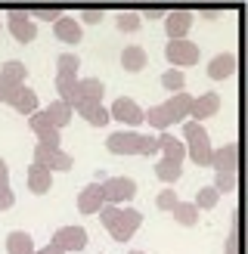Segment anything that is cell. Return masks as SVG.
<instances>
[{
	"label": "cell",
	"mask_w": 248,
	"mask_h": 254,
	"mask_svg": "<svg viewBox=\"0 0 248 254\" xmlns=\"http://www.w3.org/2000/svg\"><path fill=\"white\" fill-rule=\"evenodd\" d=\"M143 124H149L152 130H161V133H165L168 127H171V118H168V112L161 109V106H152L149 112H143Z\"/></svg>",
	"instance_id": "obj_30"
},
{
	"label": "cell",
	"mask_w": 248,
	"mask_h": 254,
	"mask_svg": "<svg viewBox=\"0 0 248 254\" xmlns=\"http://www.w3.org/2000/svg\"><path fill=\"white\" fill-rule=\"evenodd\" d=\"M6 28H9V34H12L16 44H31L37 37V25L28 16V9H9L6 12Z\"/></svg>",
	"instance_id": "obj_5"
},
{
	"label": "cell",
	"mask_w": 248,
	"mask_h": 254,
	"mask_svg": "<svg viewBox=\"0 0 248 254\" xmlns=\"http://www.w3.org/2000/svg\"><path fill=\"white\" fill-rule=\"evenodd\" d=\"M155 177L161 183H177L180 177H183V164H177V161H168V158H158L155 161Z\"/></svg>",
	"instance_id": "obj_25"
},
{
	"label": "cell",
	"mask_w": 248,
	"mask_h": 254,
	"mask_svg": "<svg viewBox=\"0 0 248 254\" xmlns=\"http://www.w3.org/2000/svg\"><path fill=\"white\" fill-rule=\"evenodd\" d=\"M189 106H192V96L189 93H171L165 103H161V109L168 112V118L171 124H183V121H189Z\"/></svg>",
	"instance_id": "obj_12"
},
{
	"label": "cell",
	"mask_w": 248,
	"mask_h": 254,
	"mask_svg": "<svg viewBox=\"0 0 248 254\" xmlns=\"http://www.w3.org/2000/svg\"><path fill=\"white\" fill-rule=\"evenodd\" d=\"M9 183V164L0 158V186H6Z\"/></svg>",
	"instance_id": "obj_42"
},
{
	"label": "cell",
	"mask_w": 248,
	"mask_h": 254,
	"mask_svg": "<svg viewBox=\"0 0 248 254\" xmlns=\"http://www.w3.org/2000/svg\"><path fill=\"white\" fill-rule=\"evenodd\" d=\"M103 19H106L103 9H81V16H78L81 25H96V22H103Z\"/></svg>",
	"instance_id": "obj_38"
},
{
	"label": "cell",
	"mask_w": 248,
	"mask_h": 254,
	"mask_svg": "<svg viewBox=\"0 0 248 254\" xmlns=\"http://www.w3.org/2000/svg\"><path fill=\"white\" fill-rule=\"evenodd\" d=\"M239 220H233V233H230V239H227V254H239Z\"/></svg>",
	"instance_id": "obj_40"
},
{
	"label": "cell",
	"mask_w": 248,
	"mask_h": 254,
	"mask_svg": "<svg viewBox=\"0 0 248 254\" xmlns=\"http://www.w3.org/2000/svg\"><path fill=\"white\" fill-rule=\"evenodd\" d=\"M143 136L146 133H136V130H115L106 136V149L112 155H140Z\"/></svg>",
	"instance_id": "obj_7"
},
{
	"label": "cell",
	"mask_w": 248,
	"mask_h": 254,
	"mask_svg": "<svg viewBox=\"0 0 248 254\" xmlns=\"http://www.w3.org/2000/svg\"><path fill=\"white\" fill-rule=\"evenodd\" d=\"M44 112H47V118H50V124H53L56 130H62V127H68V121H71V115H74V112H71L65 103H62V99H53V103H50Z\"/></svg>",
	"instance_id": "obj_24"
},
{
	"label": "cell",
	"mask_w": 248,
	"mask_h": 254,
	"mask_svg": "<svg viewBox=\"0 0 248 254\" xmlns=\"http://www.w3.org/2000/svg\"><path fill=\"white\" fill-rule=\"evenodd\" d=\"M106 84L99 78H81V103H103Z\"/></svg>",
	"instance_id": "obj_26"
},
{
	"label": "cell",
	"mask_w": 248,
	"mask_h": 254,
	"mask_svg": "<svg viewBox=\"0 0 248 254\" xmlns=\"http://www.w3.org/2000/svg\"><path fill=\"white\" fill-rule=\"evenodd\" d=\"M115 25H118V31L130 34V31H140L143 19H140V12H133V9H124V12H118V16H115Z\"/></svg>",
	"instance_id": "obj_32"
},
{
	"label": "cell",
	"mask_w": 248,
	"mask_h": 254,
	"mask_svg": "<svg viewBox=\"0 0 248 254\" xmlns=\"http://www.w3.org/2000/svg\"><path fill=\"white\" fill-rule=\"evenodd\" d=\"M16 90H19V84H12L9 78H3V74H0V103L9 106V99L16 96Z\"/></svg>",
	"instance_id": "obj_37"
},
{
	"label": "cell",
	"mask_w": 248,
	"mask_h": 254,
	"mask_svg": "<svg viewBox=\"0 0 248 254\" xmlns=\"http://www.w3.org/2000/svg\"><path fill=\"white\" fill-rule=\"evenodd\" d=\"M81 71V59L74 53H59L56 56V78H78Z\"/></svg>",
	"instance_id": "obj_27"
},
{
	"label": "cell",
	"mask_w": 248,
	"mask_h": 254,
	"mask_svg": "<svg viewBox=\"0 0 248 254\" xmlns=\"http://www.w3.org/2000/svg\"><path fill=\"white\" fill-rule=\"evenodd\" d=\"M106 205V198H103V189H99V183H90V186H84L81 189V195H78V211L81 214H99V208Z\"/></svg>",
	"instance_id": "obj_16"
},
{
	"label": "cell",
	"mask_w": 248,
	"mask_h": 254,
	"mask_svg": "<svg viewBox=\"0 0 248 254\" xmlns=\"http://www.w3.org/2000/svg\"><path fill=\"white\" fill-rule=\"evenodd\" d=\"M34 254H65V251H62V248H56V245H53V242H47V245H44V248H37V251H34Z\"/></svg>",
	"instance_id": "obj_43"
},
{
	"label": "cell",
	"mask_w": 248,
	"mask_h": 254,
	"mask_svg": "<svg viewBox=\"0 0 248 254\" xmlns=\"http://www.w3.org/2000/svg\"><path fill=\"white\" fill-rule=\"evenodd\" d=\"M99 189H103L106 205H124V201H130L136 195V180H130V177H109V180L99 183Z\"/></svg>",
	"instance_id": "obj_4"
},
{
	"label": "cell",
	"mask_w": 248,
	"mask_h": 254,
	"mask_svg": "<svg viewBox=\"0 0 248 254\" xmlns=\"http://www.w3.org/2000/svg\"><path fill=\"white\" fill-rule=\"evenodd\" d=\"M177 201H180V198H177V192H174V186H168V189H161V192L155 195V208H158V211H171Z\"/></svg>",
	"instance_id": "obj_35"
},
{
	"label": "cell",
	"mask_w": 248,
	"mask_h": 254,
	"mask_svg": "<svg viewBox=\"0 0 248 254\" xmlns=\"http://www.w3.org/2000/svg\"><path fill=\"white\" fill-rule=\"evenodd\" d=\"M28 189H31L34 195H47L50 189H53V174H50L44 164L31 161L28 164Z\"/></svg>",
	"instance_id": "obj_15"
},
{
	"label": "cell",
	"mask_w": 248,
	"mask_h": 254,
	"mask_svg": "<svg viewBox=\"0 0 248 254\" xmlns=\"http://www.w3.org/2000/svg\"><path fill=\"white\" fill-rule=\"evenodd\" d=\"M53 34H56V41H62V44H81V37H84V31H81V22L74 19V16H62L56 25H53Z\"/></svg>",
	"instance_id": "obj_14"
},
{
	"label": "cell",
	"mask_w": 248,
	"mask_h": 254,
	"mask_svg": "<svg viewBox=\"0 0 248 254\" xmlns=\"http://www.w3.org/2000/svg\"><path fill=\"white\" fill-rule=\"evenodd\" d=\"M12 205H16V192H12L9 183H6V186H0V211H9Z\"/></svg>",
	"instance_id": "obj_39"
},
{
	"label": "cell",
	"mask_w": 248,
	"mask_h": 254,
	"mask_svg": "<svg viewBox=\"0 0 248 254\" xmlns=\"http://www.w3.org/2000/svg\"><path fill=\"white\" fill-rule=\"evenodd\" d=\"M192 28V12L189 9H171L165 12V34L168 41H183Z\"/></svg>",
	"instance_id": "obj_11"
},
{
	"label": "cell",
	"mask_w": 248,
	"mask_h": 254,
	"mask_svg": "<svg viewBox=\"0 0 248 254\" xmlns=\"http://www.w3.org/2000/svg\"><path fill=\"white\" fill-rule=\"evenodd\" d=\"M140 19H149V22H158V19H165V9H146Z\"/></svg>",
	"instance_id": "obj_41"
},
{
	"label": "cell",
	"mask_w": 248,
	"mask_h": 254,
	"mask_svg": "<svg viewBox=\"0 0 248 254\" xmlns=\"http://www.w3.org/2000/svg\"><path fill=\"white\" fill-rule=\"evenodd\" d=\"M208 168L239 174V146H236V143H227V146L214 149V152H211V164H208Z\"/></svg>",
	"instance_id": "obj_13"
},
{
	"label": "cell",
	"mask_w": 248,
	"mask_h": 254,
	"mask_svg": "<svg viewBox=\"0 0 248 254\" xmlns=\"http://www.w3.org/2000/svg\"><path fill=\"white\" fill-rule=\"evenodd\" d=\"M34 161H37V164H44L50 174H65V171H71L74 155H68V152L62 149V146L50 149V146H41V143H37V146H34Z\"/></svg>",
	"instance_id": "obj_3"
},
{
	"label": "cell",
	"mask_w": 248,
	"mask_h": 254,
	"mask_svg": "<svg viewBox=\"0 0 248 254\" xmlns=\"http://www.w3.org/2000/svg\"><path fill=\"white\" fill-rule=\"evenodd\" d=\"M183 146H186V155L195 161V168H208L211 164V152H214V146H211L208 130L202 124L183 121Z\"/></svg>",
	"instance_id": "obj_2"
},
{
	"label": "cell",
	"mask_w": 248,
	"mask_h": 254,
	"mask_svg": "<svg viewBox=\"0 0 248 254\" xmlns=\"http://www.w3.org/2000/svg\"><path fill=\"white\" fill-rule=\"evenodd\" d=\"M161 87H165L168 93H183L186 90V74L180 68H168L161 74Z\"/></svg>",
	"instance_id": "obj_31"
},
{
	"label": "cell",
	"mask_w": 248,
	"mask_h": 254,
	"mask_svg": "<svg viewBox=\"0 0 248 254\" xmlns=\"http://www.w3.org/2000/svg\"><path fill=\"white\" fill-rule=\"evenodd\" d=\"M146 62H149V56H146V50L140 47V44H130V47H124L121 50V65H124V71H143L146 68Z\"/></svg>",
	"instance_id": "obj_22"
},
{
	"label": "cell",
	"mask_w": 248,
	"mask_h": 254,
	"mask_svg": "<svg viewBox=\"0 0 248 254\" xmlns=\"http://www.w3.org/2000/svg\"><path fill=\"white\" fill-rule=\"evenodd\" d=\"M192 205H195V208H202V211H211V208H217V205H220V192H217L214 186H202Z\"/></svg>",
	"instance_id": "obj_33"
},
{
	"label": "cell",
	"mask_w": 248,
	"mask_h": 254,
	"mask_svg": "<svg viewBox=\"0 0 248 254\" xmlns=\"http://www.w3.org/2000/svg\"><path fill=\"white\" fill-rule=\"evenodd\" d=\"M109 115L115 121H121V124H127V127H140L143 124V109L136 106V99H130V96H118L115 103H112Z\"/></svg>",
	"instance_id": "obj_9"
},
{
	"label": "cell",
	"mask_w": 248,
	"mask_h": 254,
	"mask_svg": "<svg viewBox=\"0 0 248 254\" xmlns=\"http://www.w3.org/2000/svg\"><path fill=\"white\" fill-rule=\"evenodd\" d=\"M217 112H220V96H217L214 90L198 93V96H192V106H189V121L202 124V121H208V118H214Z\"/></svg>",
	"instance_id": "obj_10"
},
{
	"label": "cell",
	"mask_w": 248,
	"mask_h": 254,
	"mask_svg": "<svg viewBox=\"0 0 248 254\" xmlns=\"http://www.w3.org/2000/svg\"><path fill=\"white\" fill-rule=\"evenodd\" d=\"M155 139H158V152H161V158L183 164V158H186V146H183V139H177V136L168 133V130H165V133H158Z\"/></svg>",
	"instance_id": "obj_17"
},
{
	"label": "cell",
	"mask_w": 248,
	"mask_h": 254,
	"mask_svg": "<svg viewBox=\"0 0 248 254\" xmlns=\"http://www.w3.org/2000/svg\"><path fill=\"white\" fill-rule=\"evenodd\" d=\"M236 186H239V174H233V171H214V189H217L220 195L233 192Z\"/></svg>",
	"instance_id": "obj_34"
},
{
	"label": "cell",
	"mask_w": 248,
	"mask_h": 254,
	"mask_svg": "<svg viewBox=\"0 0 248 254\" xmlns=\"http://www.w3.org/2000/svg\"><path fill=\"white\" fill-rule=\"evenodd\" d=\"M56 93L74 112V106H81V78H56Z\"/></svg>",
	"instance_id": "obj_19"
},
{
	"label": "cell",
	"mask_w": 248,
	"mask_h": 254,
	"mask_svg": "<svg viewBox=\"0 0 248 254\" xmlns=\"http://www.w3.org/2000/svg\"><path fill=\"white\" fill-rule=\"evenodd\" d=\"M50 242H53L56 248H62L65 254L84 251V248H87V230H84V226H59Z\"/></svg>",
	"instance_id": "obj_8"
},
{
	"label": "cell",
	"mask_w": 248,
	"mask_h": 254,
	"mask_svg": "<svg viewBox=\"0 0 248 254\" xmlns=\"http://www.w3.org/2000/svg\"><path fill=\"white\" fill-rule=\"evenodd\" d=\"M9 106H12V112H19V115H34L41 103H37V93L25 84V87H19V90H16V96L9 99Z\"/></svg>",
	"instance_id": "obj_20"
},
{
	"label": "cell",
	"mask_w": 248,
	"mask_h": 254,
	"mask_svg": "<svg viewBox=\"0 0 248 254\" xmlns=\"http://www.w3.org/2000/svg\"><path fill=\"white\" fill-rule=\"evenodd\" d=\"M34 239L31 233H25V230H12L6 236V254H34Z\"/></svg>",
	"instance_id": "obj_23"
},
{
	"label": "cell",
	"mask_w": 248,
	"mask_h": 254,
	"mask_svg": "<svg viewBox=\"0 0 248 254\" xmlns=\"http://www.w3.org/2000/svg\"><path fill=\"white\" fill-rule=\"evenodd\" d=\"M233 71H236V56L233 53H220L208 62V78L211 81H227Z\"/></svg>",
	"instance_id": "obj_21"
},
{
	"label": "cell",
	"mask_w": 248,
	"mask_h": 254,
	"mask_svg": "<svg viewBox=\"0 0 248 254\" xmlns=\"http://www.w3.org/2000/svg\"><path fill=\"white\" fill-rule=\"evenodd\" d=\"M28 16L34 19V22H59L62 16H65V12H62V9H28Z\"/></svg>",
	"instance_id": "obj_36"
},
{
	"label": "cell",
	"mask_w": 248,
	"mask_h": 254,
	"mask_svg": "<svg viewBox=\"0 0 248 254\" xmlns=\"http://www.w3.org/2000/svg\"><path fill=\"white\" fill-rule=\"evenodd\" d=\"M0 74L9 78L12 84H19V87H25V81H28V68H25V62H16V59L3 62V65H0Z\"/></svg>",
	"instance_id": "obj_29"
},
{
	"label": "cell",
	"mask_w": 248,
	"mask_h": 254,
	"mask_svg": "<svg viewBox=\"0 0 248 254\" xmlns=\"http://www.w3.org/2000/svg\"><path fill=\"white\" fill-rule=\"evenodd\" d=\"M99 220L109 230V236L115 242H130L133 233L140 230L143 223V214L136 208H121V205H103L99 208Z\"/></svg>",
	"instance_id": "obj_1"
},
{
	"label": "cell",
	"mask_w": 248,
	"mask_h": 254,
	"mask_svg": "<svg viewBox=\"0 0 248 254\" xmlns=\"http://www.w3.org/2000/svg\"><path fill=\"white\" fill-rule=\"evenodd\" d=\"M74 112L90 124V127H106L109 121H112V115H109V109L103 106V103H81V106H74Z\"/></svg>",
	"instance_id": "obj_18"
},
{
	"label": "cell",
	"mask_w": 248,
	"mask_h": 254,
	"mask_svg": "<svg viewBox=\"0 0 248 254\" xmlns=\"http://www.w3.org/2000/svg\"><path fill=\"white\" fill-rule=\"evenodd\" d=\"M130 254H146V251H130Z\"/></svg>",
	"instance_id": "obj_44"
},
{
	"label": "cell",
	"mask_w": 248,
	"mask_h": 254,
	"mask_svg": "<svg viewBox=\"0 0 248 254\" xmlns=\"http://www.w3.org/2000/svg\"><path fill=\"white\" fill-rule=\"evenodd\" d=\"M165 56L174 68H189V65H198V47L189 41V37H183V41H168L165 47Z\"/></svg>",
	"instance_id": "obj_6"
},
{
	"label": "cell",
	"mask_w": 248,
	"mask_h": 254,
	"mask_svg": "<svg viewBox=\"0 0 248 254\" xmlns=\"http://www.w3.org/2000/svg\"><path fill=\"white\" fill-rule=\"evenodd\" d=\"M174 220H177L180 226H195L198 223V208L192 205V201H177V205L171 208Z\"/></svg>",
	"instance_id": "obj_28"
}]
</instances>
